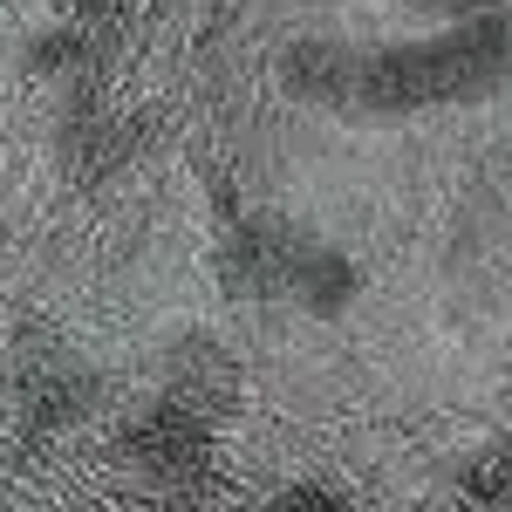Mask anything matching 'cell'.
<instances>
[{
  "mask_svg": "<svg viewBox=\"0 0 512 512\" xmlns=\"http://www.w3.org/2000/svg\"><path fill=\"white\" fill-rule=\"evenodd\" d=\"M287 76L308 96H335V103H362V110H424V103L478 96L499 76H512V14L485 7L431 41L369 48V55L301 48V55H287Z\"/></svg>",
  "mask_w": 512,
  "mask_h": 512,
  "instance_id": "obj_1",
  "label": "cell"
},
{
  "mask_svg": "<svg viewBox=\"0 0 512 512\" xmlns=\"http://www.w3.org/2000/svg\"><path fill=\"white\" fill-rule=\"evenodd\" d=\"M130 458L144 465L151 478H185V472H198L205 465V424H198V410L192 403H151L137 424H130Z\"/></svg>",
  "mask_w": 512,
  "mask_h": 512,
  "instance_id": "obj_2",
  "label": "cell"
},
{
  "mask_svg": "<svg viewBox=\"0 0 512 512\" xmlns=\"http://www.w3.org/2000/svg\"><path fill=\"white\" fill-rule=\"evenodd\" d=\"M451 478H458V499H472L478 512H512V444L506 437L465 451Z\"/></svg>",
  "mask_w": 512,
  "mask_h": 512,
  "instance_id": "obj_3",
  "label": "cell"
},
{
  "mask_svg": "<svg viewBox=\"0 0 512 512\" xmlns=\"http://www.w3.org/2000/svg\"><path fill=\"white\" fill-rule=\"evenodd\" d=\"M267 512H355L335 485H321V478H301V485H287V492H274V506Z\"/></svg>",
  "mask_w": 512,
  "mask_h": 512,
  "instance_id": "obj_4",
  "label": "cell"
},
{
  "mask_svg": "<svg viewBox=\"0 0 512 512\" xmlns=\"http://www.w3.org/2000/svg\"><path fill=\"white\" fill-rule=\"evenodd\" d=\"M424 7H451L458 14V7H478V0H424Z\"/></svg>",
  "mask_w": 512,
  "mask_h": 512,
  "instance_id": "obj_5",
  "label": "cell"
}]
</instances>
